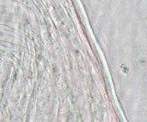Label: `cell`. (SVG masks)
I'll return each mask as SVG.
<instances>
[]
</instances>
